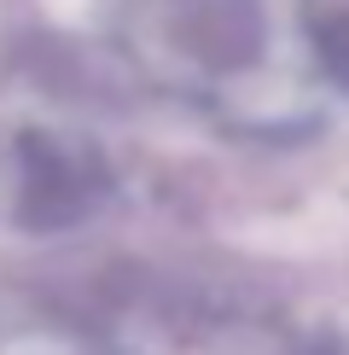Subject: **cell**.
Wrapping results in <instances>:
<instances>
[{"label": "cell", "instance_id": "cell-2", "mask_svg": "<svg viewBox=\"0 0 349 355\" xmlns=\"http://www.w3.org/2000/svg\"><path fill=\"white\" fill-rule=\"evenodd\" d=\"M111 187V169L93 146L64 135H29L18 146V216L29 227H70L93 216Z\"/></svg>", "mask_w": 349, "mask_h": 355}, {"label": "cell", "instance_id": "cell-1", "mask_svg": "<svg viewBox=\"0 0 349 355\" xmlns=\"http://www.w3.org/2000/svg\"><path fill=\"white\" fill-rule=\"evenodd\" d=\"M140 29L198 76H233L262 53L256 0H152L140 12Z\"/></svg>", "mask_w": 349, "mask_h": 355}, {"label": "cell", "instance_id": "cell-4", "mask_svg": "<svg viewBox=\"0 0 349 355\" xmlns=\"http://www.w3.org/2000/svg\"><path fill=\"white\" fill-rule=\"evenodd\" d=\"M0 355H105V349H93L76 332H70V338L64 332H24V338H6Z\"/></svg>", "mask_w": 349, "mask_h": 355}, {"label": "cell", "instance_id": "cell-3", "mask_svg": "<svg viewBox=\"0 0 349 355\" xmlns=\"http://www.w3.org/2000/svg\"><path fill=\"white\" fill-rule=\"evenodd\" d=\"M314 53L326 64V76L349 87V12H326L314 24Z\"/></svg>", "mask_w": 349, "mask_h": 355}]
</instances>
